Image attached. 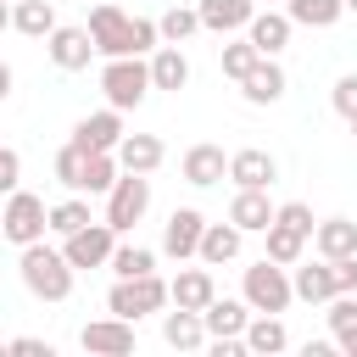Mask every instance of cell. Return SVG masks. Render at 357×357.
<instances>
[{
    "label": "cell",
    "instance_id": "obj_1",
    "mask_svg": "<svg viewBox=\"0 0 357 357\" xmlns=\"http://www.w3.org/2000/svg\"><path fill=\"white\" fill-rule=\"evenodd\" d=\"M17 273H22L28 296H39V301H67V296H73V262H67L56 245H45V240L22 245Z\"/></svg>",
    "mask_w": 357,
    "mask_h": 357
},
{
    "label": "cell",
    "instance_id": "obj_2",
    "mask_svg": "<svg viewBox=\"0 0 357 357\" xmlns=\"http://www.w3.org/2000/svg\"><path fill=\"white\" fill-rule=\"evenodd\" d=\"M167 307V279L151 268V273H134V279H117L112 290H106V312H117V318H128V324H139V318H151V312H162Z\"/></svg>",
    "mask_w": 357,
    "mask_h": 357
},
{
    "label": "cell",
    "instance_id": "obj_3",
    "mask_svg": "<svg viewBox=\"0 0 357 357\" xmlns=\"http://www.w3.org/2000/svg\"><path fill=\"white\" fill-rule=\"evenodd\" d=\"M100 89H106V106L134 112V106L151 95V67H145V56H106Z\"/></svg>",
    "mask_w": 357,
    "mask_h": 357
},
{
    "label": "cell",
    "instance_id": "obj_4",
    "mask_svg": "<svg viewBox=\"0 0 357 357\" xmlns=\"http://www.w3.org/2000/svg\"><path fill=\"white\" fill-rule=\"evenodd\" d=\"M240 296H245V307L251 312H284L290 301H296V290H290V268H279V262H251L245 268V284H240Z\"/></svg>",
    "mask_w": 357,
    "mask_h": 357
},
{
    "label": "cell",
    "instance_id": "obj_5",
    "mask_svg": "<svg viewBox=\"0 0 357 357\" xmlns=\"http://www.w3.org/2000/svg\"><path fill=\"white\" fill-rule=\"evenodd\" d=\"M145 212H151V173H117V184L106 190V223L128 234Z\"/></svg>",
    "mask_w": 357,
    "mask_h": 357
},
{
    "label": "cell",
    "instance_id": "obj_6",
    "mask_svg": "<svg viewBox=\"0 0 357 357\" xmlns=\"http://www.w3.org/2000/svg\"><path fill=\"white\" fill-rule=\"evenodd\" d=\"M45 201L33 195V190H11L6 195V206H0V234L11 240V245H33V240H45Z\"/></svg>",
    "mask_w": 357,
    "mask_h": 357
},
{
    "label": "cell",
    "instance_id": "obj_7",
    "mask_svg": "<svg viewBox=\"0 0 357 357\" xmlns=\"http://www.w3.org/2000/svg\"><path fill=\"white\" fill-rule=\"evenodd\" d=\"M112 245H117V229H112V223H95V218H89L84 229L61 234V257L73 262V273H78V268H106Z\"/></svg>",
    "mask_w": 357,
    "mask_h": 357
},
{
    "label": "cell",
    "instance_id": "obj_8",
    "mask_svg": "<svg viewBox=\"0 0 357 357\" xmlns=\"http://www.w3.org/2000/svg\"><path fill=\"white\" fill-rule=\"evenodd\" d=\"M134 324L128 318H117V312H106V318H95V324H84V335H78V346L84 351H95V357H128L134 351Z\"/></svg>",
    "mask_w": 357,
    "mask_h": 357
},
{
    "label": "cell",
    "instance_id": "obj_9",
    "mask_svg": "<svg viewBox=\"0 0 357 357\" xmlns=\"http://www.w3.org/2000/svg\"><path fill=\"white\" fill-rule=\"evenodd\" d=\"M84 28H89V39H95V56H128V17H123L112 0H100Z\"/></svg>",
    "mask_w": 357,
    "mask_h": 357
},
{
    "label": "cell",
    "instance_id": "obj_10",
    "mask_svg": "<svg viewBox=\"0 0 357 357\" xmlns=\"http://www.w3.org/2000/svg\"><path fill=\"white\" fill-rule=\"evenodd\" d=\"M45 50H50V61L61 67V73H84L89 67V56H95V39H89V28H50L45 33Z\"/></svg>",
    "mask_w": 357,
    "mask_h": 357
},
{
    "label": "cell",
    "instance_id": "obj_11",
    "mask_svg": "<svg viewBox=\"0 0 357 357\" xmlns=\"http://www.w3.org/2000/svg\"><path fill=\"white\" fill-rule=\"evenodd\" d=\"M229 178H234V190H273L279 162H273V151L245 145V151H234V156H229Z\"/></svg>",
    "mask_w": 357,
    "mask_h": 357
},
{
    "label": "cell",
    "instance_id": "obj_12",
    "mask_svg": "<svg viewBox=\"0 0 357 357\" xmlns=\"http://www.w3.org/2000/svg\"><path fill=\"white\" fill-rule=\"evenodd\" d=\"M201 229H206V218H201L195 206H173V212H167V223H162V251H167L173 262L195 257V245H201Z\"/></svg>",
    "mask_w": 357,
    "mask_h": 357
},
{
    "label": "cell",
    "instance_id": "obj_13",
    "mask_svg": "<svg viewBox=\"0 0 357 357\" xmlns=\"http://www.w3.org/2000/svg\"><path fill=\"white\" fill-rule=\"evenodd\" d=\"M178 173H184V184H195V190H212V184L229 178V156H223V145H206V139H201V145L184 151Z\"/></svg>",
    "mask_w": 357,
    "mask_h": 357
},
{
    "label": "cell",
    "instance_id": "obj_14",
    "mask_svg": "<svg viewBox=\"0 0 357 357\" xmlns=\"http://www.w3.org/2000/svg\"><path fill=\"white\" fill-rule=\"evenodd\" d=\"M117 139H123V112H117V106L89 112V117H78V128H73V145H78V151H117Z\"/></svg>",
    "mask_w": 357,
    "mask_h": 357
},
{
    "label": "cell",
    "instance_id": "obj_15",
    "mask_svg": "<svg viewBox=\"0 0 357 357\" xmlns=\"http://www.w3.org/2000/svg\"><path fill=\"white\" fill-rule=\"evenodd\" d=\"M240 95H245L251 106H273V100L284 95V67H279L273 56H257V61H251V73L240 78Z\"/></svg>",
    "mask_w": 357,
    "mask_h": 357
},
{
    "label": "cell",
    "instance_id": "obj_16",
    "mask_svg": "<svg viewBox=\"0 0 357 357\" xmlns=\"http://www.w3.org/2000/svg\"><path fill=\"white\" fill-rule=\"evenodd\" d=\"M112 156H117V167H123V173H156V167H162V156H167V145H162L156 134H123Z\"/></svg>",
    "mask_w": 357,
    "mask_h": 357
},
{
    "label": "cell",
    "instance_id": "obj_17",
    "mask_svg": "<svg viewBox=\"0 0 357 357\" xmlns=\"http://www.w3.org/2000/svg\"><path fill=\"white\" fill-rule=\"evenodd\" d=\"M290 17L284 11H251V22H245V39L257 45V56H279L284 45H290Z\"/></svg>",
    "mask_w": 357,
    "mask_h": 357
},
{
    "label": "cell",
    "instance_id": "obj_18",
    "mask_svg": "<svg viewBox=\"0 0 357 357\" xmlns=\"http://www.w3.org/2000/svg\"><path fill=\"white\" fill-rule=\"evenodd\" d=\"M229 223H234L240 234H262V229L273 223V201H268V190H234V201H229Z\"/></svg>",
    "mask_w": 357,
    "mask_h": 357
},
{
    "label": "cell",
    "instance_id": "obj_19",
    "mask_svg": "<svg viewBox=\"0 0 357 357\" xmlns=\"http://www.w3.org/2000/svg\"><path fill=\"white\" fill-rule=\"evenodd\" d=\"M245 318H251V307H245V296H240V301H229V296H212V301L201 307V324H206V340H229V335H240V329H245Z\"/></svg>",
    "mask_w": 357,
    "mask_h": 357
},
{
    "label": "cell",
    "instance_id": "obj_20",
    "mask_svg": "<svg viewBox=\"0 0 357 357\" xmlns=\"http://www.w3.org/2000/svg\"><path fill=\"white\" fill-rule=\"evenodd\" d=\"M251 11H257V0H195V17L206 33H234L251 22Z\"/></svg>",
    "mask_w": 357,
    "mask_h": 357
},
{
    "label": "cell",
    "instance_id": "obj_21",
    "mask_svg": "<svg viewBox=\"0 0 357 357\" xmlns=\"http://www.w3.org/2000/svg\"><path fill=\"white\" fill-rule=\"evenodd\" d=\"M145 67H151V89H173V95H178V89L190 84V56H184L178 45H156Z\"/></svg>",
    "mask_w": 357,
    "mask_h": 357
},
{
    "label": "cell",
    "instance_id": "obj_22",
    "mask_svg": "<svg viewBox=\"0 0 357 357\" xmlns=\"http://www.w3.org/2000/svg\"><path fill=\"white\" fill-rule=\"evenodd\" d=\"M212 296H218L212 268H178V279L167 284V301H173V307H190V312H201Z\"/></svg>",
    "mask_w": 357,
    "mask_h": 357
},
{
    "label": "cell",
    "instance_id": "obj_23",
    "mask_svg": "<svg viewBox=\"0 0 357 357\" xmlns=\"http://www.w3.org/2000/svg\"><path fill=\"white\" fill-rule=\"evenodd\" d=\"M162 340H167L173 351H201V346H206V324H201V312H190V307L162 312Z\"/></svg>",
    "mask_w": 357,
    "mask_h": 357
},
{
    "label": "cell",
    "instance_id": "obj_24",
    "mask_svg": "<svg viewBox=\"0 0 357 357\" xmlns=\"http://www.w3.org/2000/svg\"><path fill=\"white\" fill-rule=\"evenodd\" d=\"M240 340H245V351H251V357H273V351H284V346H290V335H284L279 312H257V318H245Z\"/></svg>",
    "mask_w": 357,
    "mask_h": 357
},
{
    "label": "cell",
    "instance_id": "obj_25",
    "mask_svg": "<svg viewBox=\"0 0 357 357\" xmlns=\"http://www.w3.org/2000/svg\"><path fill=\"white\" fill-rule=\"evenodd\" d=\"M240 240H245V234H240L234 223H206V229H201L195 257H201L206 268H223V262H234V257H240Z\"/></svg>",
    "mask_w": 357,
    "mask_h": 357
},
{
    "label": "cell",
    "instance_id": "obj_26",
    "mask_svg": "<svg viewBox=\"0 0 357 357\" xmlns=\"http://www.w3.org/2000/svg\"><path fill=\"white\" fill-rule=\"evenodd\" d=\"M290 290L296 301H329L335 296V279H329V262H290Z\"/></svg>",
    "mask_w": 357,
    "mask_h": 357
},
{
    "label": "cell",
    "instance_id": "obj_27",
    "mask_svg": "<svg viewBox=\"0 0 357 357\" xmlns=\"http://www.w3.org/2000/svg\"><path fill=\"white\" fill-rule=\"evenodd\" d=\"M312 251H318V257H351V251H357V223H351V218H324V223H312Z\"/></svg>",
    "mask_w": 357,
    "mask_h": 357
},
{
    "label": "cell",
    "instance_id": "obj_28",
    "mask_svg": "<svg viewBox=\"0 0 357 357\" xmlns=\"http://www.w3.org/2000/svg\"><path fill=\"white\" fill-rule=\"evenodd\" d=\"M117 156L112 151H84V167H78V195H106L117 184Z\"/></svg>",
    "mask_w": 357,
    "mask_h": 357
},
{
    "label": "cell",
    "instance_id": "obj_29",
    "mask_svg": "<svg viewBox=\"0 0 357 357\" xmlns=\"http://www.w3.org/2000/svg\"><path fill=\"white\" fill-rule=\"evenodd\" d=\"M284 17L296 28H335L346 17V6L340 0H284Z\"/></svg>",
    "mask_w": 357,
    "mask_h": 357
},
{
    "label": "cell",
    "instance_id": "obj_30",
    "mask_svg": "<svg viewBox=\"0 0 357 357\" xmlns=\"http://www.w3.org/2000/svg\"><path fill=\"white\" fill-rule=\"evenodd\" d=\"M262 234H268V262H279V268L301 262V251H307V234H301V229H290V223H268Z\"/></svg>",
    "mask_w": 357,
    "mask_h": 357
},
{
    "label": "cell",
    "instance_id": "obj_31",
    "mask_svg": "<svg viewBox=\"0 0 357 357\" xmlns=\"http://www.w3.org/2000/svg\"><path fill=\"white\" fill-rule=\"evenodd\" d=\"M11 28H17V33H28V39H45V33L56 28V6H50V0H17Z\"/></svg>",
    "mask_w": 357,
    "mask_h": 357
},
{
    "label": "cell",
    "instance_id": "obj_32",
    "mask_svg": "<svg viewBox=\"0 0 357 357\" xmlns=\"http://www.w3.org/2000/svg\"><path fill=\"white\" fill-rule=\"evenodd\" d=\"M84 223H89V201H84L78 190L45 212V234H73V229H84Z\"/></svg>",
    "mask_w": 357,
    "mask_h": 357
},
{
    "label": "cell",
    "instance_id": "obj_33",
    "mask_svg": "<svg viewBox=\"0 0 357 357\" xmlns=\"http://www.w3.org/2000/svg\"><path fill=\"white\" fill-rule=\"evenodd\" d=\"M201 28V17H195V6H167L162 17H156V33H162V45H184L190 33Z\"/></svg>",
    "mask_w": 357,
    "mask_h": 357
},
{
    "label": "cell",
    "instance_id": "obj_34",
    "mask_svg": "<svg viewBox=\"0 0 357 357\" xmlns=\"http://www.w3.org/2000/svg\"><path fill=\"white\" fill-rule=\"evenodd\" d=\"M106 268H112L117 279H134V273H151V268H156V251H151V245H112Z\"/></svg>",
    "mask_w": 357,
    "mask_h": 357
},
{
    "label": "cell",
    "instance_id": "obj_35",
    "mask_svg": "<svg viewBox=\"0 0 357 357\" xmlns=\"http://www.w3.org/2000/svg\"><path fill=\"white\" fill-rule=\"evenodd\" d=\"M156 45H162L156 17H128V56H151Z\"/></svg>",
    "mask_w": 357,
    "mask_h": 357
},
{
    "label": "cell",
    "instance_id": "obj_36",
    "mask_svg": "<svg viewBox=\"0 0 357 357\" xmlns=\"http://www.w3.org/2000/svg\"><path fill=\"white\" fill-rule=\"evenodd\" d=\"M251 61H257V45H251V39H240V45H223V73H229L234 84L251 73Z\"/></svg>",
    "mask_w": 357,
    "mask_h": 357
},
{
    "label": "cell",
    "instance_id": "obj_37",
    "mask_svg": "<svg viewBox=\"0 0 357 357\" xmlns=\"http://www.w3.org/2000/svg\"><path fill=\"white\" fill-rule=\"evenodd\" d=\"M273 223H290V229H301V234L312 240V223H318V218H312L307 201H284V206H273Z\"/></svg>",
    "mask_w": 357,
    "mask_h": 357
},
{
    "label": "cell",
    "instance_id": "obj_38",
    "mask_svg": "<svg viewBox=\"0 0 357 357\" xmlns=\"http://www.w3.org/2000/svg\"><path fill=\"white\" fill-rule=\"evenodd\" d=\"M329 106L351 123L357 117V73H346V78H335V89H329Z\"/></svg>",
    "mask_w": 357,
    "mask_h": 357
},
{
    "label": "cell",
    "instance_id": "obj_39",
    "mask_svg": "<svg viewBox=\"0 0 357 357\" xmlns=\"http://www.w3.org/2000/svg\"><path fill=\"white\" fill-rule=\"evenodd\" d=\"M78 167H84V151H78V145L67 139V145L56 151V178H61L67 190H78Z\"/></svg>",
    "mask_w": 357,
    "mask_h": 357
},
{
    "label": "cell",
    "instance_id": "obj_40",
    "mask_svg": "<svg viewBox=\"0 0 357 357\" xmlns=\"http://www.w3.org/2000/svg\"><path fill=\"white\" fill-rule=\"evenodd\" d=\"M6 351H11V357H56V346H50V340H39V335H17Z\"/></svg>",
    "mask_w": 357,
    "mask_h": 357
},
{
    "label": "cell",
    "instance_id": "obj_41",
    "mask_svg": "<svg viewBox=\"0 0 357 357\" xmlns=\"http://www.w3.org/2000/svg\"><path fill=\"white\" fill-rule=\"evenodd\" d=\"M17 178H22V156L0 145V195H11V190H17Z\"/></svg>",
    "mask_w": 357,
    "mask_h": 357
},
{
    "label": "cell",
    "instance_id": "obj_42",
    "mask_svg": "<svg viewBox=\"0 0 357 357\" xmlns=\"http://www.w3.org/2000/svg\"><path fill=\"white\" fill-rule=\"evenodd\" d=\"M335 346H340L346 357H357V324H351V329H335Z\"/></svg>",
    "mask_w": 357,
    "mask_h": 357
},
{
    "label": "cell",
    "instance_id": "obj_43",
    "mask_svg": "<svg viewBox=\"0 0 357 357\" xmlns=\"http://www.w3.org/2000/svg\"><path fill=\"white\" fill-rule=\"evenodd\" d=\"M301 351H307V357H329V351H335V340H307Z\"/></svg>",
    "mask_w": 357,
    "mask_h": 357
},
{
    "label": "cell",
    "instance_id": "obj_44",
    "mask_svg": "<svg viewBox=\"0 0 357 357\" xmlns=\"http://www.w3.org/2000/svg\"><path fill=\"white\" fill-rule=\"evenodd\" d=\"M6 95H11V67L0 61V100H6Z\"/></svg>",
    "mask_w": 357,
    "mask_h": 357
},
{
    "label": "cell",
    "instance_id": "obj_45",
    "mask_svg": "<svg viewBox=\"0 0 357 357\" xmlns=\"http://www.w3.org/2000/svg\"><path fill=\"white\" fill-rule=\"evenodd\" d=\"M6 28H11V6L0 0V33H6Z\"/></svg>",
    "mask_w": 357,
    "mask_h": 357
},
{
    "label": "cell",
    "instance_id": "obj_46",
    "mask_svg": "<svg viewBox=\"0 0 357 357\" xmlns=\"http://www.w3.org/2000/svg\"><path fill=\"white\" fill-rule=\"evenodd\" d=\"M340 6H346V11H357V0H340Z\"/></svg>",
    "mask_w": 357,
    "mask_h": 357
},
{
    "label": "cell",
    "instance_id": "obj_47",
    "mask_svg": "<svg viewBox=\"0 0 357 357\" xmlns=\"http://www.w3.org/2000/svg\"><path fill=\"white\" fill-rule=\"evenodd\" d=\"M351 134H357V117H351Z\"/></svg>",
    "mask_w": 357,
    "mask_h": 357
},
{
    "label": "cell",
    "instance_id": "obj_48",
    "mask_svg": "<svg viewBox=\"0 0 357 357\" xmlns=\"http://www.w3.org/2000/svg\"><path fill=\"white\" fill-rule=\"evenodd\" d=\"M0 357H6V346H0Z\"/></svg>",
    "mask_w": 357,
    "mask_h": 357
},
{
    "label": "cell",
    "instance_id": "obj_49",
    "mask_svg": "<svg viewBox=\"0 0 357 357\" xmlns=\"http://www.w3.org/2000/svg\"><path fill=\"white\" fill-rule=\"evenodd\" d=\"M0 240H6V234H0Z\"/></svg>",
    "mask_w": 357,
    "mask_h": 357
},
{
    "label": "cell",
    "instance_id": "obj_50",
    "mask_svg": "<svg viewBox=\"0 0 357 357\" xmlns=\"http://www.w3.org/2000/svg\"><path fill=\"white\" fill-rule=\"evenodd\" d=\"M268 6H273V0H268Z\"/></svg>",
    "mask_w": 357,
    "mask_h": 357
}]
</instances>
